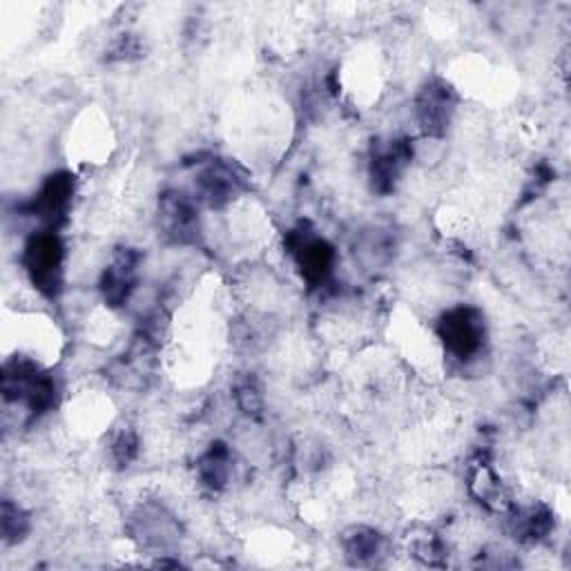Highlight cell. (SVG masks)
<instances>
[{
    "mask_svg": "<svg viewBox=\"0 0 571 571\" xmlns=\"http://www.w3.org/2000/svg\"><path fill=\"white\" fill-rule=\"evenodd\" d=\"M380 549V538L373 530L367 527H355L353 534L346 538V551L355 556L357 560H367L376 556Z\"/></svg>",
    "mask_w": 571,
    "mask_h": 571,
    "instance_id": "3",
    "label": "cell"
},
{
    "mask_svg": "<svg viewBox=\"0 0 571 571\" xmlns=\"http://www.w3.org/2000/svg\"><path fill=\"white\" fill-rule=\"evenodd\" d=\"M444 346L460 359L472 357L483 346V324L472 308H457L440 326Z\"/></svg>",
    "mask_w": 571,
    "mask_h": 571,
    "instance_id": "1",
    "label": "cell"
},
{
    "mask_svg": "<svg viewBox=\"0 0 571 571\" xmlns=\"http://www.w3.org/2000/svg\"><path fill=\"white\" fill-rule=\"evenodd\" d=\"M27 271L40 290L55 293L61 273V246L55 237H40L27 248Z\"/></svg>",
    "mask_w": 571,
    "mask_h": 571,
    "instance_id": "2",
    "label": "cell"
}]
</instances>
